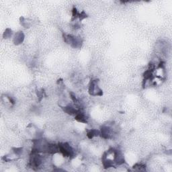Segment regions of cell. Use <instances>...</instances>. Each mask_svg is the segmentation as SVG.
I'll return each instance as SVG.
<instances>
[{
	"label": "cell",
	"mask_w": 172,
	"mask_h": 172,
	"mask_svg": "<svg viewBox=\"0 0 172 172\" xmlns=\"http://www.w3.org/2000/svg\"><path fill=\"white\" fill-rule=\"evenodd\" d=\"M24 40V35L23 33L22 32H19L16 34V35L15 36L14 38V42L16 44H20L21 42L23 41Z\"/></svg>",
	"instance_id": "6da1fadb"
}]
</instances>
